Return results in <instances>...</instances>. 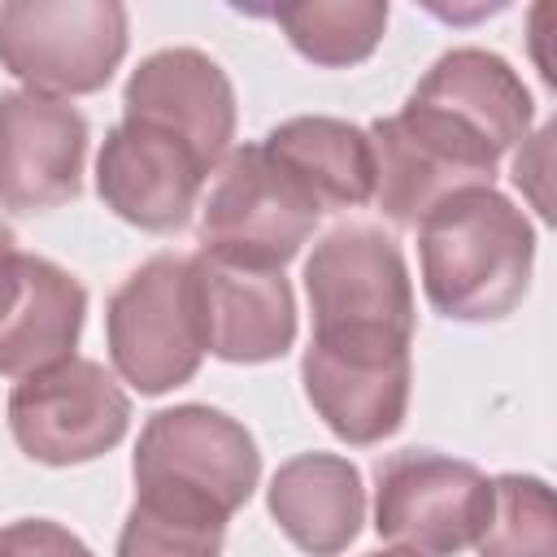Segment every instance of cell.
Instances as JSON below:
<instances>
[{"label":"cell","instance_id":"cell-1","mask_svg":"<svg viewBox=\"0 0 557 557\" xmlns=\"http://www.w3.org/2000/svg\"><path fill=\"white\" fill-rule=\"evenodd\" d=\"M418 261L435 313L453 322H500L531 287L535 231L496 187H466L418 222Z\"/></svg>","mask_w":557,"mask_h":557},{"label":"cell","instance_id":"cell-2","mask_svg":"<svg viewBox=\"0 0 557 557\" xmlns=\"http://www.w3.org/2000/svg\"><path fill=\"white\" fill-rule=\"evenodd\" d=\"M135 496L231 522L261 479V453L248 426L213 405L157 409L131 457Z\"/></svg>","mask_w":557,"mask_h":557},{"label":"cell","instance_id":"cell-3","mask_svg":"<svg viewBox=\"0 0 557 557\" xmlns=\"http://www.w3.org/2000/svg\"><path fill=\"white\" fill-rule=\"evenodd\" d=\"M104 339L117 379L139 396L183 387L205 361L191 257L157 252L131 270L109 296Z\"/></svg>","mask_w":557,"mask_h":557},{"label":"cell","instance_id":"cell-4","mask_svg":"<svg viewBox=\"0 0 557 557\" xmlns=\"http://www.w3.org/2000/svg\"><path fill=\"white\" fill-rule=\"evenodd\" d=\"M131 22L117 0L0 4V65L44 96H91L126 57Z\"/></svg>","mask_w":557,"mask_h":557},{"label":"cell","instance_id":"cell-5","mask_svg":"<svg viewBox=\"0 0 557 557\" xmlns=\"http://www.w3.org/2000/svg\"><path fill=\"white\" fill-rule=\"evenodd\" d=\"M318 218L322 205L265 144H239L222 157L200 205V252L283 270Z\"/></svg>","mask_w":557,"mask_h":557},{"label":"cell","instance_id":"cell-6","mask_svg":"<svg viewBox=\"0 0 557 557\" xmlns=\"http://www.w3.org/2000/svg\"><path fill=\"white\" fill-rule=\"evenodd\" d=\"M409 344L392 331H313L300 383L313 413L344 444L370 448L400 431L413 383Z\"/></svg>","mask_w":557,"mask_h":557},{"label":"cell","instance_id":"cell-7","mask_svg":"<svg viewBox=\"0 0 557 557\" xmlns=\"http://www.w3.org/2000/svg\"><path fill=\"white\" fill-rule=\"evenodd\" d=\"M366 135L374 148V200L396 226H418L453 191L492 187L500 165L479 135L413 100L379 117Z\"/></svg>","mask_w":557,"mask_h":557},{"label":"cell","instance_id":"cell-8","mask_svg":"<svg viewBox=\"0 0 557 557\" xmlns=\"http://www.w3.org/2000/svg\"><path fill=\"white\" fill-rule=\"evenodd\" d=\"M492 479L435 448H400L374 466V531L413 557H457L487 522Z\"/></svg>","mask_w":557,"mask_h":557},{"label":"cell","instance_id":"cell-9","mask_svg":"<svg viewBox=\"0 0 557 557\" xmlns=\"http://www.w3.org/2000/svg\"><path fill=\"white\" fill-rule=\"evenodd\" d=\"M131 396L91 357H65L9 392V431L39 466H83L122 444Z\"/></svg>","mask_w":557,"mask_h":557},{"label":"cell","instance_id":"cell-10","mask_svg":"<svg viewBox=\"0 0 557 557\" xmlns=\"http://www.w3.org/2000/svg\"><path fill=\"white\" fill-rule=\"evenodd\" d=\"M313 331H392L413 339L418 305L400 244L374 222L326 231L305 261Z\"/></svg>","mask_w":557,"mask_h":557},{"label":"cell","instance_id":"cell-11","mask_svg":"<svg viewBox=\"0 0 557 557\" xmlns=\"http://www.w3.org/2000/svg\"><path fill=\"white\" fill-rule=\"evenodd\" d=\"M87 117L44 91H0V209L48 213L83 191Z\"/></svg>","mask_w":557,"mask_h":557},{"label":"cell","instance_id":"cell-12","mask_svg":"<svg viewBox=\"0 0 557 557\" xmlns=\"http://www.w3.org/2000/svg\"><path fill=\"white\" fill-rule=\"evenodd\" d=\"M205 352L231 366L278 361L296 339V296L283 270L191 252Z\"/></svg>","mask_w":557,"mask_h":557},{"label":"cell","instance_id":"cell-13","mask_svg":"<svg viewBox=\"0 0 557 557\" xmlns=\"http://www.w3.org/2000/svg\"><path fill=\"white\" fill-rule=\"evenodd\" d=\"M122 122L183 139L213 170L235 139V87L209 52L161 48L131 70L122 91Z\"/></svg>","mask_w":557,"mask_h":557},{"label":"cell","instance_id":"cell-14","mask_svg":"<svg viewBox=\"0 0 557 557\" xmlns=\"http://www.w3.org/2000/svg\"><path fill=\"white\" fill-rule=\"evenodd\" d=\"M205 178L209 165L183 139L139 122H117L96 157V191L104 209L152 235L187 226Z\"/></svg>","mask_w":557,"mask_h":557},{"label":"cell","instance_id":"cell-15","mask_svg":"<svg viewBox=\"0 0 557 557\" xmlns=\"http://www.w3.org/2000/svg\"><path fill=\"white\" fill-rule=\"evenodd\" d=\"M87 318L83 283L48 257L22 252L9 292L0 296V374L26 379L74 357Z\"/></svg>","mask_w":557,"mask_h":557},{"label":"cell","instance_id":"cell-16","mask_svg":"<svg viewBox=\"0 0 557 557\" xmlns=\"http://www.w3.org/2000/svg\"><path fill=\"white\" fill-rule=\"evenodd\" d=\"M413 104H426L444 117H453L457 126H466L470 135H479L496 157H505L509 148L527 144L531 135V91L518 78V70L487 52V48H453L444 52L422 83L409 91Z\"/></svg>","mask_w":557,"mask_h":557},{"label":"cell","instance_id":"cell-17","mask_svg":"<svg viewBox=\"0 0 557 557\" xmlns=\"http://www.w3.org/2000/svg\"><path fill=\"white\" fill-rule=\"evenodd\" d=\"M265 505L305 557H339L366 522L361 470L339 453H300L274 470Z\"/></svg>","mask_w":557,"mask_h":557},{"label":"cell","instance_id":"cell-18","mask_svg":"<svg viewBox=\"0 0 557 557\" xmlns=\"http://www.w3.org/2000/svg\"><path fill=\"white\" fill-rule=\"evenodd\" d=\"M261 144L309 187L322 213L374 200V148L361 126L326 113H305L278 122Z\"/></svg>","mask_w":557,"mask_h":557},{"label":"cell","instance_id":"cell-19","mask_svg":"<svg viewBox=\"0 0 557 557\" xmlns=\"http://www.w3.org/2000/svg\"><path fill=\"white\" fill-rule=\"evenodd\" d=\"M270 17L283 26L287 44L305 61L326 70L366 61L387 30L383 0H296V4L270 9Z\"/></svg>","mask_w":557,"mask_h":557},{"label":"cell","instance_id":"cell-20","mask_svg":"<svg viewBox=\"0 0 557 557\" xmlns=\"http://www.w3.org/2000/svg\"><path fill=\"white\" fill-rule=\"evenodd\" d=\"M474 548L479 557H557L553 487L540 474H496Z\"/></svg>","mask_w":557,"mask_h":557},{"label":"cell","instance_id":"cell-21","mask_svg":"<svg viewBox=\"0 0 557 557\" xmlns=\"http://www.w3.org/2000/svg\"><path fill=\"white\" fill-rule=\"evenodd\" d=\"M222 535L226 522L218 518L135 496L117 535V557H222Z\"/></svg>","mask_w":557,"mask_h":557},{"label":"cell","instance_id":"cell-22","mask_svg":"<svg viewBox=\"0 0 557 557\" xmlns=\"http://www.w3.org/2000/svg\"><path fill=\"white\" fill-rule=\"evenodd\" d=\"M0 557H96V553L52 518H17L0 527Z\"/></svg>","mask_w":557,"mask_h":557},{"label":"cell","instance_id":"cell-23","mask_svg":"<svg viewBox=\"0 0 557 557\" xmlns=\"http://www.w3.org/2000/svg\"><path fill=\"white\" fill-rule=\"evenodd\" d=\"M17 261H22V248H17V235L9 222H0V296L9 292L13 274H17Z\"/></svg>","mask_w":557,"mask_h":557},{"label":"cell","instance_id":"cell-24","mask_svg":"<svg viewBox=\"0 0 557 557\" xmlns=\"http://www.w3.org/2000/svg\"><path fill=\"white\" fill-rule=\"evenodd\" d=\"M366 557H413V553H405V548H379V553H366Z\"/></svg>","mask_w":557,"mask_h":557}]
</instances>
